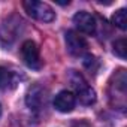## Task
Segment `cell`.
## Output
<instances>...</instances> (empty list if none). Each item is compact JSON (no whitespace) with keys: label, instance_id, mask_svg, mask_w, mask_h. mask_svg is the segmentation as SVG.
Returning a JSON list of instances; mask_svg holds the SVG:
<instances>
[{"label":"cell","instance_id":"obj_11","mask_svg":"<svg viewBox=\"0 0 127 127\" xmlns=\"http://www.w3.org/2000/svg\"><path fill=\"white\" fill-rule=\"evenodd\" d=\"M112 23L121 29V30H126L127 29V11L123 8V9H118L114 15H112Z\"/></svg>","mask_w":127,"mask_h":127},{"label":"cell","instance_id":"obj_3","mask_svg":"<svg viewBox=\"0 0 127 127\" xmlns=\"http://www.w3.org/2000/svg\"><path fill=\"white\" fill-rule=\"evenodd\" d=\"M23 29H24V21L20 17L12 15L6 18L0 24V45L2 46L12 45L17 40V37L21 34Z\"/></svg>","mask_w":127,"mask_h":127},{"label":"cell","instance_id":"obj_5","mask_svg":"<svg viewBox=\"0 0 127 127\" xmlns=\"http://www.w3.org/2000/svg\"><path fill=\"white\" fill-rule=\"evenodd\" d=\"M21 58L26 63V66L34 70H39L42 67V60H40V51L36 42L26 40L21 45Z\"/></svg>","mask_w":127,"mask_h":127},{"label":"cell","instance_id":"obj_10","mask_svg":"<svg viewBox=\"0 0 127 127\" xmlns=\"http://www.w3.org/2000/svg\"><path fill=\"white\" fill-rule=\"evenodd\" d=\"M15 85V75L14 72L8 70L6 67L0 66V90H6Z\"/></svg>","mask_w":127,"mask_h":127},{"label":"cell","instance_id":"obj_12","mask_svg":"<svg viewBox=\"0 0 127 127\" xmlns=\"http://www.w3.org/2000/svg\"><path fill=\"white\" fill-rule=\"evenodd\" d=\"M114 52H115V55H118L120 58H123V60L126 58V55H127V42H126L124 37L114 42Z\"/></svg>","mask_w":127,"mask_h":127},{"label":"cell","instance_id":"obj_4","mask_svg":"<svg viewBox=\"0 0 127 127\" xmlns=\"http://www.w3.org/2000/svg\"><path fill=\"white\" fill-rule=\"evenodd\" d=\"M23 6H24L26 12L37 21L51 23L55 20V12L48 3L37 2V0H26V2H23Z\"/></svg>","mask_w":127,"mask_h":127},{"label":"cell","instance_id":"obj_6","mask_svg":"<svg viewBox=\"0 0 127 127\" xmlns=\"http://www.w3.org/2000/svg\"><path fill=\"white\" fill-rule=\"evenodd\" d=\"M64 36H66L64 39H66V48H67L69 54H72L73 57H82L87 52L88 43L84 39V36H81L78 32L69 30V32H66Z\"/></svg>","mask_w":127,"mask_h":127},{"label":"cell","instance_id":"obj_13","mask_svg":"<svg viewBox=\"0 0 127 127\" xmlns=\"http://www.w3.org/2000/svg\"><path fill=\"white\" fill-rule=\"evenodd\" d=\"M84 66L90 70V72H96L97 67H99V60L93 55H87L85 60H84Z\"/></svg>","mask_w":127,"mask_h":127},{"label":"cell","instance_id":"obj_9","mask_svg":"<svg viewBox=\"0 0 127 127\" xmlns=\"http://www.w3.org/2000/svg\"><path fill=\"white\" fill-rule=\"evenodd\" d=\"M26 102H27V106L33 111H39L45 106V102H46V96L43 93V90L39 87V85H34L33 88L29 90L27 93V97H26Z\"/></svg>","mask_w":127,"mask_h":127},{"label":"cell","instance_id":"obj_14","mask_svg":"<svg viewBox=\"0 0 127 127\" xmlns=\"http://www.w3.org/2000/svg\"><path fill=\"white\" fill-rule=\"evenodd\" d=\"M0 115H2V105H0Z\"/></svg>","mask_w":127,"mask_h":127},{"label":"cell","instance_id":"obj_1","mask_svg":"<svg viewBox=\"0 0 127 127\" xmlns=\"http://www.w3.org/2000/svg\"><path fill=\"white\" fill-rule=\"evenodd\" d=\"M127 88V76H126V70L124 69H120L117 70L112 78H111V82H109V100H111V105L115 106L117 109H124L126 108V91Z\"/></svg>","mask_w":127,"mask_h":127},{"label":"cell","instance_id":"obj_8","mask_svg":"<svg viewBox=\"0 0 127 127\" xmlns=\"http://www.w3.org/2000/svg\"><path fill=\"white\" fill-rule=\"evenodd\" d=\"M76 105V97L72 91H67V90H63L60 91L55 97H54V108L58 111V112H63V114H67L70 111H73Z\"/></svg>","mask_w":127,"mask_h":127},{"label":"cell","instance_id":"obj_7","mask_svg":"<svg viewBox=\"0 0 127 127\" xmlns=\"http://www.w3.org/2000/svg\"><path fill=\"white\" fill-rule=\"evenodd\" d=\"M73 23L78 27V30L85 33V34H94L96 33L97 23H96V18L90 12H85V11L76 12L73 15Z\"/></svg>","mask_w":127,"mask_h":127},{"label":"cell","instance_id":"obj_2","mask_svg":"<svg viewBox=\"0 0 127 127\" xmlns=\"http://www.w3.org/2000/svg\"><path fill=\"white\" fill-rule=\"evenodd\" d=\"M69 81L75 90V97L82 103V105H93L96 102V91L88 85V82L84 79V76L79 72L70 70L69 73Z\"/></svg>","mask_w":127,"mask_h":127}]
</instances>
